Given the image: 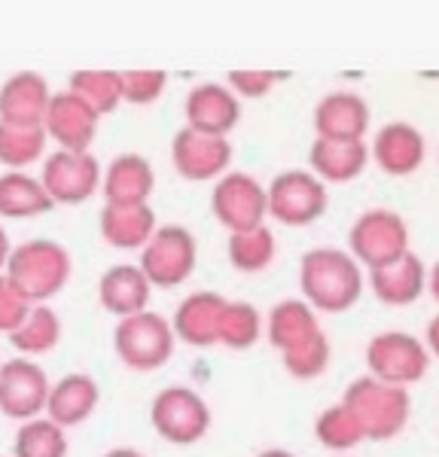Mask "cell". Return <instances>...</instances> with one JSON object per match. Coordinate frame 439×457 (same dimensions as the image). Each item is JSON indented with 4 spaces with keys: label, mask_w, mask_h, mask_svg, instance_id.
Returning a JSON list of instances; mask_svg holds the SVG:
<instances>
[{
    "label": "cell",
    "mask_w": 439,
    "mask_h": 457,
    "mask_svg": "<svg viewBox=\"0 0 439 457\" xmlns=\"http://www.w3.org/2000/svg\"><path fill=\"white\" fill-rule=\"evenodd\" d=\"M299 290L314 312L342 314L363 296V269L348 250L314 247L299 260Z\"/></svg>",
    "instance_id": "1"
},
{
    "label": "cell",
    "mask_w": 439,
    "mask_h": 457,
    "mask_svg": "<svg viewBox=\"0 0 439 457\" xmlns=\"http://www.w3.org/2000/svg\"><path fill=\"white\" fill-rule=\"evenodd\" d=\"M70 253L53 238H31L12 247L4 275L31 305H46L70 281Z\"/></svg>",
    "instance_id": "2"
},
{
    "label": "cell",
    "mask_w": 439,
    "mask_h": 457,
    "mask_svg": "<svg viewBox=\"0 0 439 457\" xmlns=\"http://www.w3.org/2000/svg\"><path fill=\"white\" fill-rule=\"evenodd\" d=\"M342 403L354 411V418L363 427V436L372 442L397 436L409 421V411H412V400H409L406 387L385 385L372 375L351 381Z\"/></svg>",
    "instance_id": "3"
},
{
    "label": "cell",
    "mask_w": 439,
    "mask_h": 457,
    "mask_svg": "<svg viewBox=\"0 0 439 457\" xmlns=\"http://www.w3.org/2000/svg\"><path fill=\"white\" fill-rule=\"evenodd\" d=\"M178 336L171 320H165L156 312H141L122 317L113 327V351L128 370L135 372H156L171 360Z\"/></svg>",
    "instance_id": "4"
},
{
    "label": "cell",
    "mask_w": 439,
    "mask_h": 457,
    "mask_svg": "<svg viewBox=\"0 0 439 457\" xmlns=\"http://www.w3.org/2000/svg\"><path fill=\"white\" fill-rule=\"evenodd\" d=\"M348 253L360 262V269H385L402 260L409 250V226L397 211L369 208L354 220L348 232Z\"/></svg>",
    "instance_id": "5"
},
{
    "label": "cell",
    "mask_w": 439,
    "mask_h": 457,
    "mask_svg": "<svg viewBox=\"0 0 439 457\" xmlns=\"http://www.w3.org/2000/svg\"><path fill=\"white\" fill-rule=\"evenodd\" d=\"M153 430L171 445H195L211 430V405L193 387L171 385L159 390L150 405Z\"/></svg>",
    "instance_id": "6"
},
{
    "label": "cell",
    "mask_w": 439,
    "mask_h": 457,
    "mask_svg": "<svg viewBox=\"0 0 439 457\" xmlns=\"http://www.w3.org/2000/svg\"><path fill=\"white\" fill-rule=\"evenodd\" d=\"M366 366H369L372 378L385 381V385L409 387L427 375L430 351L418 336L387 329L366 345Z\"/></svg>",
    "instance_id": "7"
},
{
    "label": "cell",
    "mask_w": 439,
    "mask_h": 457,
    "mask_svg": "<svg viewBox=\"0 0 439 457\" xmlns=\"http://www.w3.org/2000/svg\"><path fill=\"white\" fill-rule=\"evenodd\" d=\"M199 262V245H195V235L186 226H159L156 235L146 241L141 250V271L153 287H180L189 275L195 271Z\"/></svg>",
    "instance_id": "8"
},
{
    "label": "cell",
    "mask_w": 439,
    "mask_h": 457,
    "mask_svg": "<svg viewBox=\"0 0 439 457\" xmlns=\"http://www.w3.org/2000/svg\"><path fill=\"white\" fill-rule=\"evenodd\" d=\"M266 195H269V217L290 228L318 223L329 204L327 183H320L311 171H299V168L277 174L266 187Z\"/></svg>",
    "instance_id": "9"
},
{
    "label": "cell",
    "mask_w": 439,
    "mask_h": 457,
    "mask_svg": "<svg viewBox=\"0 0 439 457\" xmlns=\"http://www.w3.org/2000/svg\"><path fill=\"white\" fill-rule=\"evenodd\" d=\"M211 211L217 223L232 232H251L256 226H266L269 195L266 187L253 174L229 171L223 174L211 189Z\"/></svg>",
    "instance_id": "10"
},
{
    "label": "cell",
    "mask_w": 439,
    "mask_h": 457,
    "mask_svg": "<svg viewBox=\"0 0 439 457\" xmlns=\"http://www.w3.org/2000/svg\"><path fill=\"white\" fill-rule=\"evenodd\" d=\"M49 381L46 370L31 357H16L0 363V415L10 421H34L46 415L49 403Z\"/></svg>",
    "instance_id": "11"
},
{
    "label": "cell",
    "mask_w": 439,
    "mask_h": 457,
    "mask_svg": "<svg viewBox=\"0 0 439 457\" xmlns=\"http://www.w3.org/2000/svg\"><path fill=\"white\" fill-rule=\"evenodd\" d=\"M101 162L92 153L58 150L43 159L40 183L55 204H83L101 189Z\"/></svg>",
    "instance_id": "12"
},
{
    "label": "cell",
    "mask_w": 439,
    "mask_h": 457,
    "mask_svg": "<svg viewBox=\"0 0 439 457\" xmlns=\"http://www.w3.org/2000/svg\"><path fill=\"white\" fill-rule=\"evenodd\" d=\"M171 165L183 180H220L223 174H229L232 165V144L229 137H214L202 135V131L183 129L171 137Z\"/></svg>",
    "instance_id": "13"
},
{
    "label": "cell",
    "mask_w": 439,
    "mask_h": 457,
    "mask_svg": "<svg viewBox=\"0 0 439 457\" xmlns=\"http://www.w3.org/2000/svg\"><path fill=\"white\" fill-rule=\"evenodd\" d=\"M183 116H186V129L229 137V131L241 122V98L223 83H199L189 88L183 101Z\"/></svg>",
    "instance_id": "14"
},
{
    "label": "cell",
    "mask_w": 439,
    "mask_h": 457,
    "mask_svg": "<svg viewBox=\"0 0 439 457\" xmlns=\"http://www.w3.org/2000/svg\"><path fill=\"white\" fill-rule=\"evenodd\" d=\"M98 122L101 116L86 101H79L70 88H64V92H53L43 129L58 144V150L89 153L95 135H98Z\"/></svg>",
    "instance_id": "15"
},
{
    "label": "cell",
    "mask_w": 439,
    "mask_h": 457,
    "mask_svg": "<svg viewBox=\"0 0 439 457\" xmlns=\"http://www.w3.org/2000/svg\"><path fill=\"white\" fill-rule=\"evenodd\" d=\"M427 144L412 122H387L369 144V159L387 177H412L424 165Z\"/></svg>",
    "instance_id": "16"
},
{
    "label": "cell",
    "mask_w": 439,
    "mask_h": 457,
    "mask_svg": "<svg viewBox=\"0 0 439 457\" xmlns=\"http://www.w3.org/2000/svg\"><path fill=\"white\" fill-rule=\"evenodd\" d=\"M314 131L324 141H363L369 131V104L357 92H329L314 107Z\"/></svg>",
    "instance_id": "17"
},
{
    "label": "cell",
    "mask_w": 439,
    "mask_h": 457,
    "mask_svg": "<svg viewBox=\"0 0 439 457\" xmlns=\"http://www.w3.org/2000/svg\"><path fill=\"white\" fill-rule=\"evenodd\" d=\"M49 83L37 71H19L0 86V122L6 125H43L46 120Z\"/></svg>",
    "instance_id": "18"
},
{
    "label": "cell",
    "mask_w": 439,
    "mask_h": 457,
    "mask_svg": "<svg viewBox=\"0 0 439 457\" xmlns=\"http://www.w3.org/2000/svg\"><path fill=\"white\" fill-rule=\"evenodd\" d=\"M226 299L220 293L199 290L189 293L171 317L174 336L189 348H214L220 336V317H223Z\"/></svg>",
    "instance_id": "19"
},
{
    "label": "cell",
    "mask_w": 439,
    "mask_h": 457,
    "mask_svg": "<svg viewBox=\"0 0 439 457\" xmlns=\"http://www.w3.org/2000/svg\"><path fill=\"white\" fill-rule=\"evenodd\" d=\"M101 403L98 381L89 372H70L64 378H58L53 390H49L46 403V418L55 421L62 430L89 421Z\"/></svg>",
    "instance_id": "20"
},
{
    "label": "cell",
    "mask_w": 439,
    "mask_h": 457,
    "mask_svg": "<svg viewBox=\"0 0 439 457\" xmlns=\"http://www.w3.org/2000/svg\"><path fill=\"white\" fill-rule=\"evenodd\" d=\"M153 189H156V171L137 153L116 156L101 177V193L107 204H150Z\"/></svg>",
    "instance_id": "21"
},
{
    "label": "cell",
    "mask_w": 439,
    "mask_h": 457,
    "mask_svg": "<svg viewBox=\"0 0 439 457\" xmlns=\"http://www.w3.org/2000/svg\"><path fill=\"white\" fill-rule=\"evenodd\" d=\"M150 293L153 284L146 281V275L141 271V265H110V269L101 275L98 281V299L101 308L113 317H131V314H141L150 305Z\"/></svg>",
    "instance_id": "22"
},
{
    "label": "cell",
    "mask_w": 439,
    "mask_h": 457,
    "mask_svg": "<svg viewBox=\"0 0 439 457\" xmlns=\"http://www.w3.org/2000/svg\"><path fill=\"white\" fill-rule=\"evenodd\" d=\"M101 238L116 250H144L156 235V211L150 204H104L98 217Z\"/></svg>",
    "instance_id": "23"
},
{
    "label": "cell",
    "mask_w": 439,
    "mask_h": 457,
    "mask_svg": "<svg viewBox=\"0 0 439 457\" xmlns=\"http://www.w3.org/2000/svg\"><path fill=\"white\" fill-rule=\"evenodd\" d=\"M369 287L382 305L406 308L418 302L421 293L427 290V265L421 262V256L406 253L402 260L385 265V269L369 271Z\"/></svg>",
    "instance_id": "24"
},
{
    "label": "cell",
    "mask_w": 439,
    "mask_h": 457,
    "mask_svg": "<svg viewBox=\"0 0 439 457\" xmlns=\"http://www.w3.org/2000/svg\"><path fill=\"white\" fill-rule=\"evenodd\" d=\"M311 174L320 183H351L369 165V144L366 141H324L314 137L309 150Z\"/></svg>",
    "instance_id": "25"
},
{
    "label": "cell",
    "mask_w": 439,
    "mask_h": 457,
    "mask_svg": "<svg viewBox=\"0 0 439 457\" xmlns=\"http://www.w3.org/2000/svg\"><path fill=\"white\" fill-rule=\"evenodd\" d=\"M320 333L318 312L305 299H284L266 317V336L277 351H290Z\"/></svg>",
    "instance_id": "26"
},
{
    "label": "cell",
    "mask_w": 439,
    "mask_h": 457,
    "mask_svg": "<svg viewBox=\"0 0 439 457\" xmlns=\"http://www.w3.org/2000/svg\"><path fill=\"white\" fill-rule=\"evenodd\" d=\"M55 202L43 189L40 177L25 171H6L0 174V217L6 220H31L40 213H49Z\"/></svg>",
    "instance_id": "27"
},
{
    "label": "cell",
    "mask_w": 439,
    "mask_h": 457,
    "mask_svg": "<svg viewBox=\"0 0 439 457\" xmlns=\"http://www.w3.org/2000/svg\"><path fill=\"white\" fill-rule=\"evenodd\" d=\"M62 342V320L49 305H34L25 323L10 336V345L21 357H43V353L55 351Z\"/></svg>",
    "instance_id": "28"
},
{
    "label": "cell",
    "mask_w": 439,
    "mask_h": 457,
    "mask_svg": "<svg viewBox=\"0 0 439 457\" xmlns=\"http://www.w3.org/2000/svg\"><path fill=\"white\" fill-rule=\"evenodd\" d=\"M46 129L43 125H6L0 122V165L10 171H25L46 153Z\"/></svg>",
    "instance_id": "29"
},
{
    "label": "cell",
    "mask_w": 439,
    "mask_h": 457,
    "mask_svg": "<svg viewBox=\"0 0 439 457\" xmlns=\"http://www.w3.org/2000/svg\"><path fill=\"white\" fill-rule=\"evenodd\" d=\"M226 253H229V262L236 265L244 275H260L269 265L275 262L277 253V241L275 232L269 226H256L251 232H232L229 245H226Z\"/></svg>",
    "instance_id": "30"
},
{
    "label": "cell",
    "mask_w": 439,
    "mask_h": 457,
    "mask_svg": "<svg viewBox=\"0 0 439 457\" xmlns=\"http://www.w3.org/2000/svg\"><path fill=\"white\" fill-rule=\"evenodd\" d=\"M70 92L86 101L98 116L113 113L122 104V73L120 71H73Z\"/></svg>",
    "instance_id": "31"
},
{
    "label": "cell",
    "mask_w": 439,
    "mask_h": 457,
    "mask_svg": "<svg viewBox=\"0 0 439 457\" xmlns=\"http://www.w3.org/2000/svg\"><path fill=\"white\" fill-rule=\"evenodd\" d=\"M262 327H266V320H262L260 312H256L251 302L226 299L223 317H220L217 345H223V348H229V351H247L260 342Z\"/></svg>",
    "instance_id": "32"
},
{
    "label": "cell",
    "mask_w": 439,
    "mask_h": 457,
    "mask_svg": "<svg viewBox=\"0 0 439 457\" xmlns=\"http://www.w3.org/2000/svg\"><path fill=\"white\" fill-rule=\"evenodd\" d=\"M10 457H68V436L55 421L40 415L19 424Z\"/></svg>",
    "instance_id": "33"
},
{
    "label": "cell",
    "mask_w": 439,
    "mask_h": 457,
    "mask_svg": "<svg viewBox=\"0 0 439 457\" xmlns=\"http://www.w3.org/2000/svg\"><path fill=\"white\" fill-rule=\"evenodd\" d=\"M314 436H318L320 445L333 448V452H348V448L360 445L366 439L360 421L345 403H335L327 411H320L318 421H314Z\"/></svg>",
    "instance_id": "34"
},
{
    "label": "cell",
    "mask_w": 439,
    "mask_h": 457,
    "mask_svg": "<svg viewBox=\"0 0 439 457\" xmlns=\"http://www.w3.org/2000/svg\"><path fill=\"white\" fill-rule=\"evenodd\" d=\"M281 360H284V370H287L293 378H299V381L318 378V375L329 366V338H327V333L320 329V333L314 338H309V342L284 351Z\"/></svg>",
    "instance_id": "35"
},
{
    "label": "cell",
    "mask_w": 439,
    "mask_h": 457,
    "mask_svg": "<svg viewBox=\"0 0 439 457\" xmlns=\"http://www.w3.org/2000/svg\"><path fill=\"white\" fill-rule=\"evenodd\" d=\"M122 73V101L137 107H146L153 101L162 98L165 86H168V73L165 71H120Z\"/></svg>",
    "instance_id": "36"
},
{
    "label": "cell",
    "mask_w": 439,
    "mask_h": 457,
    "mask_svg": "<svg viewBox=\"0 0 439 457\" xmlns=\"http://www.w3.org/2000/svg\"><path fill=\"white\" fill-rule=\"evenodd\" d=\"M31 302L19 293V287L6 275H0V333L12 336L25 323V317L31 314Z\"/></svg>",
    "instance_id": "37"
},
{
    "label": "cell",
    "mask_w": 439,
    "mask_h": 457,
    "mask_svg": "<svg viewBox=\"0 0 439 457\" xmlns=\"http://www.w3.org/2000/svg\"><path fill=\"white\" fill-rule=\"evenodd\" d=\"M275 83H281V73L275 71H229V77H226V86L238 98H262L272 92Z\"/></svg>",
    "instance_id": "38"
},
{
    "label": "cell",
    "mask_w": 439,
    "mask_h": 457,
    "mask_svg": "<svg viewBox=\"0 0 439 457\" xmlns=\"http://www.w3.org/2000/svg\"><path fill=\"white\" fill-rule=\"evenodd\" d=\"M424 345H427L430 353H436L439 357V314L427 323V338H424Z\"/></svg>",
    "instance_id": "39"
},
{
    "label": "cell",
    "mask_w": 439,
    "mask_h": 457,
    "mask_svg": "<svg viewBox=\"0 0 439 457\" xmlns=\"http://www.w3.org/2000/svg\"><path fill=\"white\" fill-rule=\"evenodd\" d=\"M10 253H12L10 235H6V228L0 226V271H4V269H6V262H10Z\"/></svg>",
    "instance_id": "40"
},
{
    "label": "cell",
    "mask_w": 439,
    "mask_h": 457,
    "mask_svg": "<svg viewBox=\"0 0 439 457\" xmlns=\"http://www.w3.org/2000/svg\"><path fill=\"white\" fill-rule=\"evenodd\" d=\"M427 290H430V296L439 302V260L427 269Z\"/></svg>",
    "instance_id": "41"
},
{
    "label": "cell",
    "mask_w": 439,
    "mask_h": 457,
    "mask_svg": "<svg viewBox=\"0 0 439 457\" xmlns=\"http://www.w3.org/2000/svg\"><path fill=\"white\" fill-rule=\"evenodd\" d=\"M104 457H146V454H141L137 448H110Z\"/></svg>",
    "instance_id": "42"
},
{
    "label": "cell",
    "mask_w": 439,
    "mask_h": 457,
    "mask_svg": "<svg viewBox=\"0 0 439 457\" xmlns=\"http://www.w3.org/2000/svg\"><path fill=\"white\" fill-rule=\"evenodd\" d=\"M256 457H296V454L287 452V448H266V452H260Z\"/></svg>",
    "instance_id": "43"
}]
</instances>
